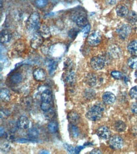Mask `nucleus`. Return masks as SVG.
Here are the masks:
<instances>
[{
    "mask_svg": "<svg viewBox=\"0 0 137 154\" xmlns=\"http://www.w3.org/2000/svg\"><path fill=\"white\" fill-rule=\"evenodd\" d=\"M104 108L99 105H95L91 107L86 114L87 118L92 121L99 120L103 115Z\"/></svg>",
    "mask_w": 137,
    "mask_h": 154,
    "instance_id": "f257e3e1",
    "label": "nucleus"
},
{
    "mask_svg": "<svg viewBox=\"0 0 137 154\" xmlns=\"http://www.w3.org/2000/svg\"><path fill=\"white\" fill-rule=\"evenodd\" d=\"M39 20L40 17L38 13L34 12L30 15L27 22V25L30 30H37L39 29Z\"/></svg>",
    "mask_w": 137,
    "mask_h": 154,
    "instance_id": "f03ea898",
    "label": "nucleus"
},
{
    "mask_svg": "<svg viewBox=\"0 0 137 154\" xmlns=\"http://www.w3.org/2000/svg\"><path fill=\"white\" fill-rule=\"evenodd\" d=\"M106 61L102 56H95L90 60V65L95 70H101L106 65Z\"/></svg>",
    "mask_w": 137,
    "mask_h": 154,
    "instance_id": "7ed1b4c3",
    "label": "nucleus"
},
{
    "mask_svg": "<svg viewBox=\"0 0 137 154\" xmlns=\"http://www.w3.org/2000/svg\"><path fill=\"white\" fill-rule=\"evenodd\" d=\"M132 29L131 27L128 24L123 23L117 28L116 32L121 39H125L126 37L131 33Z\"/></svg>",
    "mask_w": 137,
    "mask_h": 154,
    "instance_id": "20e7f679",
    "label": "nucleus"
},
{
    "mask_svg": "<svg viewBox=\"0 0 137 154\" xmlns=\"http://www.w3.org/2000/svg\"><path fill=\"white\" fill-rule=\"evenodd\" d=\"M123 143V140L120 136L114 135L109 139V146L113 150L120 149L121 148H122Z\"/></svg>",
    "mask_w": 137,
    "mask_h": 154,
    "instance_id": "39448f33",
    "label": "nucleus"
},
{
    "mask_svg": "<svg viewBox=\"0 0 137 154\" xmlns=\"http://www.w3.org/2000/svg\"><path fill=\"white\" fill-rule=\"evenodd\" d=\"M102 40L101 35L97 32H94L90 34L87 38V42L90 46H97L99 45Z\"/></svg>",
    "mask_w": 137,
    "mask_h": 154,
    "instance_id": "423d86ee",
    "label": "nucleus"
},
{
    "mask_svg": "<svg viewBox=\"0 0 137 154\" xmlns=\"http://www.w3.org/2000/svg\"><path fill=\"white\" fill-rule=\"evenodd\" d=\"M34 79L37 82H44L46 80L47 74L42 68H37L33 72Z\"/></svg>",
    "mask_w": 137,
    "mask_h": 154,
    "instance_id": "0eeeda50",
    "label": "nucleus"
},
{
    "mask_svg": "<svg viewBox=\"0 0 137 154\" xmlns=\"http://www.w3.org/2000/svg\"><path fill=\"white\" fill-rule=\"evenodd\" d=\"M108 54L113 58H119L121 56L122 51L121 48L117 45H112L109 48Z\"/></svg>",
    "mask_w": 137,
    "mask_h": 154,
    "instance_id": "6e6552de",
    "label": "nucleus"
},
{
    "mask_svg": "<svg viewBox=\"0 0 137 154\" xmlns=\"http://www.w3.org/2000/svg\"><path fill=\"white\" fill-rule=\"evenodd\" d=\"M96 134L99 138L103 140H107L110 137V131L107 126H102L97 130Z\"/></svg>",
    "mask_w": 137,
    "mask_h": 154,
    "instance_id": "1a4fd4ad",
    "label": "nucleus"
},
{
    "mask_svg": "<svg viewBox=\"0 0 137 154\" xmlns=\"http://www.w3.org/2000/svg\"><path fill=\"white\" fill-rule=\"evenodd\" d=\"M43 43V37L40 34H36L30 41V46L31 47L37 49L40 47Z\"/></svg>",
    "mask_w": 137,
    "mask_h": 154,
    "instance_id": "9d476101",
    "label": "nucleus"
},
{
    "mask_svg": "<svg viewBox=\"0 0 137 154\" xmlns=\"http://www.w3.org/2000/svg\"><path fill=\"white\" fill-rule=\"evenodd\" d=\"M30 125L29 119L24 116L20 117L17 121V126L18 128L21 130H26L29 128Z\"/></svg>",
    "mask_w": 137,
    "mask_h": 154,
    "instance_id": "9b49d317",
    "label": "nucleus"
},
{
    "mask_svg": "<svg viewBox=\"0 0 137 154\" xmlns=\"http://www.w3.org/2000/svg\"><path fill=\"white\" fill-rule=\"evenodd\" d=\"M102 100L107 105L113 104L116 101V96L110 92H104L102 95Z\"/></svg>",
    "mask_w": 137,
    "mask_h": 154,
    "instance_id": "f8f14e48",
    "label": "nucleus"
},
{
    "mask_svg": "<svg viewBox=\"0 0 137 154\" xmlns=\"http://www.w3.org/2000/svg\"><path fill=\"white\" fill-rule=\"evenodd\" d=\"M86 82L87 84L91 87H95L98 83L101 82L99 81L97 76L94 73H89L87 75L86 78Z\"/></svg>",
    "mask_w": 137,
    "mask_h": 154,
    "instance_id": "ddd939ff",
    "label": "nucleus"
},
{
    "mask_svg": "<svg viewBox=\"0 0 137 154\" xmlns=\"http://www.w3.org/2000/svg\"><path fill=\"white\" fill-rule=\"evenodd\" d=\"M116 11L117 16L120 17H125L129 13L128 8L125 5H120L116 7Z\"/></svg>",
    "mask_w": 137,
    "mask_h": 154,
    "instance_id": "4468645a",
    "label": "nucleus"
},
{
    "mask_svg": "<svg viewBox=\"0 0 137 154\" xmlns=\"http://www.w3.org/2000/svg\"><path fill=\"white\" fill-rule=\"evenodd\" d=\"M11 34L7 30H3L0 34V40L2 44H7L11 39Z\"/></svg>",
    "mask_w": 137,
    "mask_h": 154,
    "instance_id": "2eb2a0df",
    "label": "nucleus"
},
{
    "mask_svg": "<svg viewBox=\"0 0 137 154\" xmlns=\"http://www.w3.org/2000/svg\"><path fill=\"white\" fill-rule=\"evenodd\" d=\"M39 34H40L44 38H49L51 34L49 28L46 25L42 24L39 27Z\"/></svg>",
    "mask_w": 137,
    "mask_h": 154,
    "instance_id": "dca6fc26",
    "label": "nucleus"
},
{
    "mask_svg": "<svg viewBox=\"0 0 137 154\" xmlns=\"http://www.w3.org/2000/svg\"><path fill=\"white\" fill-rule=\"evenodd\" d=\"M68 119L71 125H75L80 120V116L75 111H71L68 114Z\"/></svg>",
    "mask_w": 137,
    "mask_h": 154,
    "instance_id": "f3484780",
    "label": "nucleus"
},
{
    "mask_svg": "<svg viewBox=\"0 0 137 154\" xmlns=\"http://www.w3.org/2000/svg\"><path fill=\"white\" fill-rule=\"evenodd\" d=\"M41 101L42 102H45V103H49L52 101V99H53V96H52L51 92L49 90H45L44 91L41 96Z\"/></svg>",
    "mask_w": 137,
    "mask_h": 154,
    "instance_id": "a211bd4d",
    "label": "nucleus"
},
{
    "mask_svg": "<svg viewBox=\"0 0 137 154\" xmlns=\"http://www.w3.org/2000/svg\"><path fill=\"white\" fill-rule=\"evenodd\" d=\"M75 22L77 25H78L79 27H85L86 25H87L88 24V21H87V18L86 16L84 15H82V14L79 15L76 17V20H75Z\"/></svg>",
    "mask_w": 137,
    "mask_h": 154,
    "instance_id": "6ab92c4d",
    "label": "nucleus"
},
{
    "mask_svg": "<svg viewBox=\"0 0 137 154\" xmlns=\"http://www.w3.org/2000/svg\"><path fill=\"white\" fill-rule=\"evenodd\" d=\"M128 51L129 54L137 56V40H133L128 44Z\"/></svg>",
    "mask_w": 137,
    "mask_h": 154,
    "instance_id": "aec40b11",
    "label": "nucleus"
},
{
    "mask_svg": "<svg viewBox=\"0 0 137 154\" xmlns=\"http://www.w3.org/2000/svg\"><path fill=\"white\" fill-rule=\"evenodd\" d=\"M65 81L69 85H73L76 81V76L75 72L71 71H68L65 76Z\"/></svg>",
    "mask_w": 137,
    "mask_h": 154,
    "instance_id": "412c9836",
    "label": "nucleus"
},
{
    "mask_svg": "<svg viewBox=\"0 0 137 154\" xmlns=\"http://www.w3.org/2000/svg\"><path fill=\"white\" fill-rule=\"evenodd\" d=\"M22 75L20 73H14L12 74L10 78V82L14 84H18L22 81Z\"/></svg>",
    "mask_w": 137,
    "mask_h": 154,
    "instance_id": "4be33fe9",
    "label": "nucleus"
},
{
    "mask_svg": "<svg viewBox=\"0 0 137 154\" xmlns=\"http://www.w3.org/2000/svg\"><path fill=\"white\" fill-rule=\"evenodd\" d=\"M0 96H1V99L4 101L8 102L10 100V91L7 88H2L0 92Z\"/></svg>",
    "mask_w": 137,
    "mask_h": 154,
    "instance_id": "5701e85b",
    "label": "nucleus"
},
{
    "mask_svg": "<svg viewBox=\"0 0 137 154\" xmlns=\"http://www.w3.org/2000/svg\"><path fill=\"white\" fill-rule=\"evenodd\" d=\"M114 128L117 132L121 133L125 131L126 128V125L123 121H117L114 124Z\"/></svg>",
    "mask_w": 137,
    "mask_h": 154,
    "instance_id": "b1692460",
    "label": "nucleus"
},
{
    "mask_svg": "<svg viewBox=\"0 0 137 154\" xmlns=\"http://www.w3.org/2000/svg\"><path fill=\"white\" fill-rule=\"evenodd\" d=\"M126 17L127 21L130 23H134L137 21V14L133 11H129Z\"/></svg>",
    "mask_w": 137,
    "mask_h": 154,
    "instance_id": "393cba45",
    "label": "nucleus"
},
{
    "mask_svg": "<svg viewBox=\"0 0 137 154\" xmlns=\"http://www.w3.org/2000/svg\"><path fill=\"white\" fill-rule=\"evenodd\" d=\"M95 92L93 89L87 88L84 91V97L88 100H91L95 97Z\"/></svg>",
    "mask_w": 137,
    "mask_h": 154,
    "instance_id": "a878e982",
    "label": "nucleus"
},
{
    "mask_svg": "<svg viewBox=\"0 0 137 154\" xmlns=\"http://www.w3.org/2000/svg\"><path fill=\"white\" fill-rule=\"evenodd\" d=\"M70 134L72 136L73 138H78L80 136V131L78 130V128L75 126L73 125H71L70 128Z\"/></svg>",
    "mask_w": 137,
    "mask_h": 154,
    "instance_id": "bb28decb",
    "label": "nucleus"
},
{
    "mask_svg": "<svg viewBox=\"0 0 137 154\" xmlns=\"http://www.w3.org/2000/svg\"><path fill=\"white\" fill-rule=\"evenodd\" d=\"M128 66L133 69H137V56L131 57L128 60Z\"/></svg>",
    "mask_w": 137,
    "mask_h": 154,
    "instance_id": "cd10ccee",
    "label": "nucleus"
},
{
    "mask_svg": "<svg viewBox=\"0 0 137 154\" xmlns=\"http://www.w3.org/2000/svg\"><path fill=\"white\" fill-rule=\"evenodd\" d=\"M48 128L51 133H56L58 130V125L54 121H51L48 124Z\"/></svg>",
    "mask_w": 137,
    "mask_h": 154,
    "instance_id": "c85d7f7f",
    "label": "nucleus"
},
{
    "mask_svg": "<svg viewBox=\"0 0 137 154\" xmlns=\"http://www.w3.org/2000/svg\"><path fill=\"white\" fill-rule=\"evenodd\" d=\"M48 4V0H36L35 5L39 8H43Z\"/></svg>",
    "mask_w": 137,
    "mask_h": 154,
    "instance_id": "c756f323",
    "label": "nucleus"
},
{
    "mask_svg": "<svg viewBox=\"0 0 137 154\" xmlns=\"http://www.w3.org/2000/svg\"><path fill=\"white\" fill-rule=\"evenodd\" d=\"M28 136L29 137V138H36L39 136V131L37 130H36V128H31L28 131Z\"/></svg>",
    "mask_w": 137,
    "mask_h": 154,
    "instance_id": "7c9ffc66",
    "label": "nucleus"
},
{
    "mask_svg": "<svg viewBox=\"0 0 137 154\" xmlns=\"http://www.w3.org/2000/svg\"><path fill=\"white\" fill-rule=\"evenodd\" d=\"M45 117L48 120H52L54 117V111L53 110V108L50 109L49 110L44 112Z\"/></svg>",
    "mask_w": 137,
    "mask_h": 154,
    "instance_id": "2f4dec72",
    "label": "nucleus"
},
{
    "mask_svg": "<svg viewBox=\"0 0 137 154\" xmlns=\"http://www.w3.org/2000/svg\"><path fill=\"white\" fill-rule=\"evenodd\" d=\"M111 75L116 80H121L124 78L123 74L119 71H113L111 73Z\"/></svg>",
    "mask_w": 137,
    "mask_h": 154,
    "instance_id": "473e14b6",
    "label": "nucleus"
},
{
    "mask_svg": "<svg viewBox=\"0 0 137 154\" xmlns=\"http://www.w3.org/2000/svg\"><path fill=\"white\" fill-rule=\"evenodd\" d=\"M129 94L132 99L137 100V86H135L130 89Z\"/></svg>",
    "mask_w": 137,
    "mask_h": 154,
    "instance_id": "72a5a7b5",
    "label": "nucleus"
},
{
    "mask_svg": "<svg viewBox=\"0 0 137 154\" xmlns=\"http://www.w3.org/2000/svg\"><path fill=\"white\" fill-rule=\"evenodd\" d=\"M57 66H58V63L56 61H52L49 64L48 68H49V73L51 75H52V73H54V72L57 68Z\"/></svg>",
    "mask_w": 137,
    "mask_h": 154,
    "instance_id": "f704fd0d",
    "label": "nucleus"
},
{
    "mask_svg": "<svg viewBox=\"0 0 137 154\" xmlns=\"http://www.w3.org/2000/svg\"><path fill=\"white\" fill-rule=\"evenodd\" d=\"M41 108L44 112H45L52 108V104H51V102H49V103H45V102H42L41 104Z\"/></svg>",
    "mask_w": 137,
    "mask_h": 154,
    "instance_id": "c9c22d12",
    "label": "nucleus"
},
{
    "mask_svg": "<svg viewBox=\"0 0 137 154\" xmlns=\"http://www.w3.org/2000/svg\"><path fill=\"white\" fill-rule=\"evenodd\" d=\"M64 147L67 150V152L70 153H75V149L73 148V146L71 145H68L67 143H64L63 145Z\"/></svg>",
    "mask_w": 137,
    "mask_h": 154,
    "instance_id": "e433bc0d",
    "label": "nucleus"
},
{
    "mask_svg": "<svg viewBox=\"0 0 137 154\" xmlns=\"http://www.w3.org/2000/svg\"><path fill=\"white\" fill-rule=\"evenodd\" d=\"M77 34H78V30L76 29H71L68 32V35L71 38H73L76 36Z\"/></svg>",
    "mask_w": 137,
    "mask_h": 154,
    "instance_id": "4c0bfd02",
    "label": "nucleus"
},
{
    "mask_svg": "<svg viewBox=\"0 0 137 154\" xmlns=\"http://www.w3.org/2000/svg\"><path fill=\"white\" fill-rule=\"evenodd\" d=\"M90 29V25L88 23L87 25H86V26L83 27L82 32L85 35H87L89 32Z\"/></svg>",
    "mask_w": 137,
    "mask_h": 154,
    "instance_id": "58836bf2",
    "label": "nucleus"
},
{
    "mask_svg": "<svg viewBox=\"0 0 137 154\" xmlns=\"http://www.w3.org/2000/svg\"><path fill=\"white\" fill-rule=\"evenodd\" d=\"M131 111L134 114L137 116V102H135L132 105Z\"/></svg>",
    "mask_w": 137,
    "mask_h": 154,
    "instance_id": "ea45409f",
    "label": "nucleus"
},
{
    "mask_svg": "<svg viewBox=\"0 0 137 154\" xmlns=\"http://www.w3.org/2000/svg\"><path fill=\"white\" fill-rule=\"evenodd\" d=\"M84 146H76V148L75 149V153H79L81 150L83 149Z\"/></svg>",
    "mask_w": 137,
    "mask_h": 154,
    "instance_id": "a19ab883",
    "label": "nucleus"
},
{
    "mask_svg": "<svg viewBox=\"0 0 137 154\" xmlns=\"http://www.w3.org/2000/svg\"><path fill=\"white\" fill-rule=\"evenodd\" d=\"M18 142L19 143H25V142H32L33 141V140H27V139H23V138H21V139H18L17 140Z\"/></svg>",
    "mask_w": 137,
    "mask_h": 154,
    "instance_id": "79ce46f5",
    "label": "nucleus"
},
{
    "mask_svg": "<svg viewBox=\"0 0 137 154\" xmlns=\"http://www.w3.org/2000/svg\"><path fill=\"white\" fill-rule=\"evenodd\" d=\"M106 2L109 5H114L116 3L117 0H106Z\"/></svg>",
    "mask_w": 137,
    "mask_h": 154,
    "instance_id": "37998d69",
    "label": "nucleus"
},
{
    "mask_svg": "<svg viewBox=\"0 0 137 154\" xmlns=\"http://www.w3.org/2000/svg\"><path fill=\"white\" fill-rule=\"evenodd\" d=\"M90 154H99V153H102V152L99 149H94L90 152Z\"/></svg>",
    "mask_w": 137,
    "mask_h": 154,
    "instance_id": "c03bdc74",
    "label": "nucleus"
},
{
    "mask_svg": "<svg viewBox=\"0 0 137 154\" xmlns=\"http://www.w3.org/2000/svg\"><path fill=\"white\" fill-rule=\"evenodd\" d=\"M39 153H49V152H48V150H41L40 152H39Z\"/></svg>",
    "mask_w": 137,
    "mask_h": 154,
    "instance_id": "a18cd8bd",
    "label": "nucleus"
},
{
    "mask_svg": "<svg viewBox=\"0 0 137 154\" xmlns=\"http://www.w3.org/2000/svg\"><path fill=\"white\" fill-rule=\"evenodd\" d=\"M3 131H4V130L3 131V127H1V137L3 136Z\"/></svg>",
    "mask_w": 137,
    "mask_h": 154,
    "instance_id": "49530a36",
    "label": "nucleus"
},
{
    "mask_svg": "<svg viewBox=\"0 0 137 154\" xmlns=\"http://www.w3.org/2000/svg\"><path fill=\"white\" fill-rule=\"evenodd\" d=\"M135 77L137 79V71L135 72Z\"/></svg>",
    "mask_w": 137,
    "mask_h": 154,
    "instance_id": "de8ad7c7",
    "label": "nucleus"
}]
</instances>
